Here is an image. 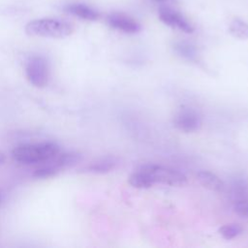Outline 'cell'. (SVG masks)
I'll use <instances>...</instances> for the list:
<instances>
[{
	"mask_svg": "<svg viewBox=\"0 0 248 248\" xmlns=\"http://www.w3.org/2000/svg\"><path fill=\"white\" fill-rule=\"evenodd\" d=\"M60 153L58 144L52 141H43L37 143H26L16 146L13 152V158L24 165L46 163Z\"/></svg>",
	"mask_w": 248,
	"mask_h": 248,
	"instance_id": "6da1fadb",
	"label": "cell"
},
{
	"mask_svg": "<svg viewBox=\"0 0 248 248\" xmlns=\"http://www.w3.org/2000/svg\"><path fill=\"white\" fill-rule=\"evenodd\" d=\"M73 32L74 26L72 23L53 17L37 18L25 25V33L34 37L63 39L70 36Z\"/></svg>",
	"mask_w": 248,
	"mask_h": 248,
	"instance_id": "7a4b0ae2",
	"label": "cell"
},
{
	"mask_svg": "<svg viewBox=\"0 0 248 248\" xmlns=\"http://www.w3.org/2000/svg\"><path fill=\"white\" fill-rule=\"evenodd\" d=\"M140 170L146 172L155 183H161L169 186H184L187 184V177L178 170L170 168L148 164L143 165Z\"/></svg>",
	"mask_w": 248,
	"mask_h": 248,
	"instance_id": "3957f363",
	"label": "cell"
},
{
	"mask_svg": "<svg viewBox=\"0 0 248 248\" xmlns=\"http://www.w3.org/2000/svg\"><path fill=\"white\" fill-rule=\"evenodd\" d=\"M25 76L35 87H45L49 80V67L46 59L41 55L29 57L25 63Z\"/></svg>",
	"mask_w": 248,
	"mask_h": 248,
	"instance_id": "277c9868",
	"label": "cell"
},
{
	"mask_svg": "<svg viewBox=\"0 0 248 248\" xmlns=\"http://www.w3.org/2000/svg\"><path fill=\"white\" fill-rule=\"evenodd\" d=\"M159 18L166 25L180 30L185 33H192L194 31L193 25L177 11L169 7H160L158 10Z\"/></svg>",
	"mask_w": 248,
	"mask_h": 248,
	"instance_id": "5b68a950",
	"label": "cell"
},
{
	"mask_svg": "<svg viewBox=\"0 0 248 248\" xmlns=\"http://www.w3.org/2000/svg\"><path fill=\"white\" fill-rule=\"evenodd\" d=\"M107 23L119 31L129 34H135L140 31V24L131 16L123 13H111L107 16Z\"/></svg>",
	"mask_w": 248,
	"mask_h": 248,
	"instance_id": "8992f818",
	"label": "cell"
},
{
	"mask_svg": "<svg viewBox=\"0 0 248 248\" xmlns=\"http://www.w3.org/2000/svg\"><path fill=\"white\" fill-rule=\"evenodd\" d=\"M174 126L185 133H193L201 129L202 119L200 115L191 109H183L179 111L174 119Z\"/></svg>",
	"mask_w": 248,
	"mask_h": 248,
	"instance_id": "52a82bcc",
	"label": "cell"
},
{
	"mask_svg": "<svg viewBox=\"0 0 248 248\" xmlns=\"http://www.w3.org/2000/svg\"><path fill=\"white\" fill-rule=\"evenodd\" d=\"M64 10L67 13L84 20L94 21L100 17V14L95 9L83 3H70L65 6Z\"/></svg>",
	"mask_w": 248,
	"mask_h": 248,
	"instance_id": "ba28073f",
	"label": "cell"
},
{
	"mask_svg": "<svg viewBox=\"0 0 248 248\" xmlns=\"http://www.w3.org/2000/svg\"><path fill=\"white\" fill-rule=\"evenodd\" d=\"M118 159L113 156H107L100 158L89 165H87L83 170L86 172L90 173H98V174H103L111 171L116 168L118 165Z\"/></svg>",
	"mask_w": 248,
	"mask_h": 248,
	"instance_id": "9c48e42d",
	"label": "cell"
},
{
	"mask_svg": "<svg viewBox=\"0 0 248 248\" xmlns=\"http://www.w3.org/2000/svg\"><path fill=\"white\" fill-rule=\"evenodd\" d=\"M197 179L205 188L214 191L222 192L225 189L224 181L215 173L208 170H201L197 173Z\"/></svg>",
	"mask_w": 248,
	"mask_h": 248,
	"instance_id": "30bf717a",
	"label": "cell"
},
{
	"mask_svg": "<svg viewBox=\"0 0 248 248\" xmlns=\"http://www.w3.org/2000/svg\"><path fill=\"white\" fill-rule=\"evenodd\" d=\"M82 160V156L78 152H65V153H58L55 157H53L48 162H51L55 165L59 170L65 168H71L78 165Z\"/></svg>",
	"mask_w": 248,
	"mask_h": 248,
	"instance_id": "8fae6325",
	"label": "cell"
},
{
	"mask_svg": "<svg viewBox=\"0 0 248 248\" xmlns=\"http://www.w3.org/2000/svg\"><path fill=\"white\" fill-rule=\"evenodd\" d=\"M129 183L133 187L140 188V189L150 188L151 186L154 185V182L151 179V177L146 172H144L140 169L129 177Z\"/></svg>",
	"mask_w": 248,
	"mask_h": 248,
	"instance_id": "7c38bea8",
	"label": "cell"
},
{
	"mask_svg": "<svg viewBox=\"0 0 248 248\" xmlns=\"http://www.w3.org/2000/svg\"><path fill=\"white\" fill-rule=\"evenodd\" d=\"M230 33L238 39H247L248 38V23L243 21L240 18H234L231 21L229 27Z\"/></svg>",
	"mask_w": 248,
	"mask_h": 248,
	"instance_id": "4fadbf2b",
	"label": "cell"
},
{
	"mask_svg": "<svg viewBox=\"0 0 248 248\" xmlns=\"http://www.w3.org/2000/svg\"><path fill=\"white\" fill-rule=\"evenodd\" d=\"M174 49L179 55L183 56L186 59L195 60L197 57V51L195 46L187 42L176 43L174 45Z\"/></svg>",
	"mask_w": 248,
	"mask_h": 248,
	"instance_id": "5bb4252c",
	"label": "cell"
},
{
	"mask_svg": "<svg viewBox=\"0 0 248 248\" xmlns=\"http://www.w3.org/2000/svg\"><path fill=\"white\" fill-rule=\"evenodd\" d=\"M219 232L225 239H232L242 232V227L235 223L227 224L219 229Z\"/></svg>",
	"mask_w": 248,
	"mask_h": 248,
	"instance_id": "9a60e30c",
	"label": "cell"
},
{
	"mask_svg": "<svg viewBox=\"0 0 248 248\" xmlns=\"http://www.w3.org/2000/svg\"><path fill=\"white\" fill-rule=\"evenodd\" d=\"M59 171H60V170L55 165H53L51 163V164H47L46 166H43V167L37 169L34 171L33 176L36 178L46 179V178H50V177L55 176Z\"/></svg>",
	"mask_w": 248,
	"mask_h": 248,
	"instance_id": "2e32d148",
	"label": "cell"
},
{
	"mask_svg": "<svg viewBox=\"0 0 248 248\" xmlns=\"http://www.w3.org/2000/svg\"><path fill=\"white\" fill-rule=\"evenodd\" d=\"M234 211L238 215L248 218V200L246 199L238 200L234 203Z\"/></svg>",
	"mask_w": 248,
	"mask_h": 248,
	"instance_id": "e0dca14e",
	"label": "cell"
},
{
	"mask_svg": "<svg viewBox=\"0 0 248 248\" xmlns=\"http://www.w3.org/2000/svg\"><path fill=\"white\" fill-rule=\"evenodd\" d=\"M233 193L237 197H241L242 199L244 198V195L248 193V185L245 183L243 180H237L233 184ZM241 199V200H242Z\"/></svg>",
	"mask_w": 248,
	"mask_h": 248,
	"instance_id": "ac0fdd59",
	"label": "cell"
},
{
	"mask_svg": "<svg viewBox=\"0 0 248 248\" xmlns=\"http://www.w3.org/2000/svg\"><path fill=\"white\" fill-rule=\"evenodd\" d=\"M5 160H6L5 155L2 152H0V165H2L5 162Z\"/></svg>",
	"mask_w": 248,
	"mask_h": 248,
	"instance_id": "d6986e66",
	"label": "cell"
},
{
	"mask_svg": "<svg viewBox=\"0 0 248 248\" xmlns=\"http://www.w3.org/2000/svg\"><path fill=\"white\" fill-rule=\"evenodd\" d=\"M156 1H160V2H163V1H166V0H156Z\"/></svg>",
	"mask_w": 248,
	"mask_h": 248,
	"instance_id": "ffe728a7",
	"label": "cell"
}]
</instances>
